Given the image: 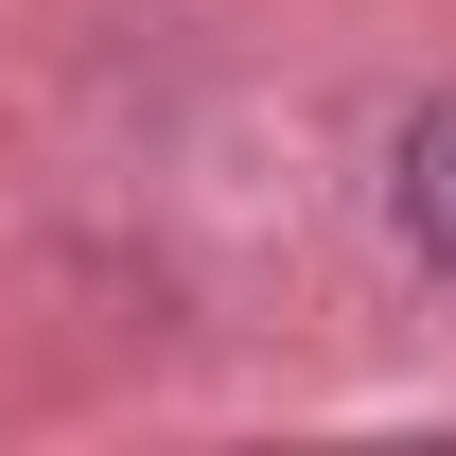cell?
<instances>
[{"label": "cell", "instance_id": "1", "mask_svg": "<svg viewBox=\"0 0 456 456\" xmlns=\"http://www.w3.org/2000/svg\"><path fill=\"white\" fill-rule=\"evenodd\" d=\"M387 211H403V246H439V264H456V106H421V123H403Z\"/></svg>", "mask_w": 456, "mask_h": 456}]
</instances>
